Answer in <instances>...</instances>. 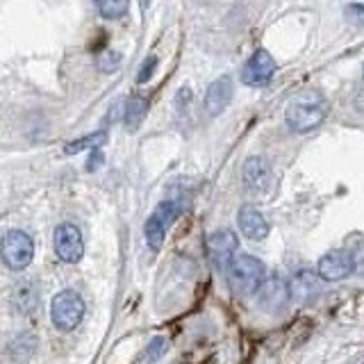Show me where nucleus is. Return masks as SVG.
Masks as SVG:
<instances>
[{
  "instance_id": "obj_12",
  "label": "nucleus",
  "mask_w": 364,
  "mask_h": 364,
  "mask_svg": "<svg viewBox=\"0 0 364 364\" xmlns=\"http://www.w3.org/2000/svg\"><path fill=\"white\" fill-rule=\"evenodd\" d=\"M242 178H244V185L246 189L250 191H264L271 182V168H269V162L264 157H248L246 164H244V171H242Z\"/></svg>"
},
{
  "instance_id": "obj_19",
  "label": "nucleus",
  "mask_w": 364,
  "mask_h": 364,
  "mask_svg": "<svg viewBox=\"0 0 364 364\" xmlns=\"http://www.w3.org/2000/svg\"><path fill=\"white\" fill-rule=\"evenodd\" d=\"M119 64H121V55L114 53V50L98 55V62H96L98 71H102V73H112L114 68H119Z\"/></svg>"
},
{
  "instance_id": "obj_11",
  "label": "nucleus",
  "mask_w": 364,
  "mask_h": 364,
  "mask_svg": "<svg viewBox=\"0 0 364 364\" xmlns=\"http://www.w3.org/2000/svg\"><path fill=\"white\" fill-rule=\"evenodd\" d=\"M237 223L242 235L248 237L250 242H262V239L269 235V221L257 208H253V205H244V208L239 210Z\"/></svg>"
},
{
  "instance_id": "obj_8",
  "label": "nucleus",
  "mask_w": 364,
  "mask_h": 364,
  "mask_svg": "<svg viewBox=\"0 0 364 364\" xmlns=\"http://www.w3.org/2000/svg\"><path fill=\"white\" fill-rule=\"evenodd\" d=\"M237 248H239V239L232 230H216L208 237V255L219 271L230 269V264L237 257L235 255Z\"/></svg>"
},
{
  "instance_id": "obj_13",
  "label": "nucleus",
  "mask_w": 364,
  "mask_h": 364,
  "mask_svg": "<svg viewBox=\"0 0 364 364\" xmlns=\"http://www.w3.org/2000/svg\"><path fill=\"white\" fill-rule=\"evenodd\" d=\"M11 305H14V310L21 314H32L39 307L37 289H34L30 282L18 284V287L14 289V294H11Z\"/></svg>"
},
{
  "instance_id": "obj_7",
  "label": "nucleus",
  "mask_w": 364,
  "mask_h": 364,
  "mask_svg": "<svg viewBox=\"0 0 364 364\" xmlns=\"http://www.w3.org/2000/svg\"><path fill=\"white\" fill-rule=\"evenodd\" d=\"M257 294V305L264 312H282L289 305L291 299V287L287 280L280 276H269L264 282L259 284Z\"/></svg>"
},
{
  "instance_id": "obj_20",
  "label": "nucleus",
  "mask_w": 364,
  "mask_h": 364,
  "mask_svg": "<svg viewBox=\"0 0 364 364\" xmlns=\"http://www.w3.org/2000/svg\"><path fill=\"white\" fill-rule=\"evenodd\" d=\"M168 348V341L164 337H155L151 344H148V350H146V360L148 362H157L159 358L164 355Z\"/></svg>"
},
{
  "instance_id": "obj_21",
  "label": "nucleus",
  "mask_w": 364,
  "mask_h": 364,
  "mask_svg": "<svg viewBox=\"0 0 364 364\" xmlns=\"http://www.w3.org/2000/svg\"><path fill=\"white\" fill-rule=\"evenodd\" d=\"M155 66H157V57H155V55L146 57L144 64H141V68H139V75H136V82H139V85L148 82V80H151V75L155 73Z\"/></svg>"
},
{
  "instance_id": "obj_17",
  "label": "nucleus",
  "mask_w": 364,
  "mask_h": 364,
  "mask_svg": "<svg viewBox=\"0 0 364 364\" xmlns=\"http://www.w3.org/2000/svg\"><path fill=\"white\" fill-rule=\"evenodd\" d=\"M144 235H146V244L151 246V250H159L164 244V237H166V225L159 221L155 214H151L144 225Z\"/></svg>"
},
{
  "instance_id": "obj_9",
  "label": "nucleus",
  "mask_w": 364,
  "mask_h": 364,
  "mask_svg": "<svg viewBox=\"0 0 364 364\" xmlns=\"http://www.w3.org/2000/svg\"><path fill=\"white\" fill-rule=\"evenodd\" d=\"M276 73V60L267 50H255L242 68V82L248 87H264Z\"/></svg>"
},
{
  "instance_id": "obj_18",
  "label": "nucleus",
  "mask_w": 364,
  "mask_h": 364,
  "mask_svg": "<svg viewBox=\"0 0 364 364\" xmlns=\"http://www.w3.org/2000/svg\"><path fill=\"white\" fill-rule=\"evenodd\" d=\"M98 11L102 18H121L128 11V3H123V0H105V3H98Z\"/></svg>"
},
{
  "instance_id": "obj_15",
  "label": "nucleus",
  "mask_w": 364,
  "mask_h": 364,
  "mask_svg": "<svg viewBox=\"0 0 364 364\" xmlns=\"http://www.w3.org/2000/svg\"><path fill=\"white\" fill-rule=\"evenodd\" d=\"M34 350H37V337L32 333H23L9 344V358L16 362H26L32 358Z\"/></svg>"
},
{
  "instance_id": "obj_14",
  "label": "nucleus",
  "mask_w": 364,
  "mask_h": 364,
  "mask_svg": "<svg viewBox=\"0 0 364 364\" xmlns=\"http://www.w3.org/2000/svg\"><path fill=\"white\" fill-rule=\"evenodd\" d=\"M148 114V100L144 96H132L128 102H125V109H123V123L125 128L130 132L139 130V125L144 123Z\"/></svg>"
},
{
  "instance_id": "obj_23",
  "label": "nucleus",
  "mask_w": 364,
  "mask_h": 364,
  "mask_svg": "<svg viewBox=\"0 0 364 364\" xmlns=\"http://www.w3.org/2000/svg\"><path fill=\"white\" fill-rule=\"evenodd\" d=\"M348 11H350V14L355 16L358 21H362V23H364V5H362V3L350 5V7H348Z\"/></svg>"
},
{
  "instance_id": "obj_4",
  "label": "nucleus",
  "mask_w": 364,
  "mask_h": 364,
  "mask_svg": "<svg viewBox=\"0 0 364 364\" xmlns=\"http://www.w3.org/2000/svg\"><path fill=\"white\" fill-rule=\"evenodd\" d=\"M0 257L11 271H23L30 267L34 257V242L28 232L9 230L0 242Z\"/></svg>"
},
{
  "instance_id": "obj_2",
  "label": "nucleus",
  "mask_w": 364,
  "mask_h": 364,
  "mask_svg": "<svg viewBox=\"0 0 364 364\" xmlns=\"http://www.w3.org/2000/svg\"><path fill=\"white\" fill-rule=\"evenodd\" d=\"M228 280H230V287L242 294H255L259 289V284L267 280V267L264 262L253 257V255H237L235 262L228 269Z\"/></svg>"
},
{
  "instance_id": "obj_16",
  "label": "nucleus",
  "mask_w": 364,
  "mask_h": 364,
  "mask_svg": "<svg viewBox=\"0 0 364 364\" xmlns=\"http://www.w3.org/2000/svg\"><path fill=\"white\" fill-rule=\"evenodd\" d=\"M105 141H107V130H98V132H94V134L82 136V139H75V141H71V144H66L64 153L75 155V153L87 151V148H91V151H100V146H105Z\"/></svg>"
},
{
  "instance_id": "obj_10",
  "label": "nucleus",
  "mask_w": 364,
  "mask_h": 364,
  "mask_svg": "<svg viewBox=\"0 0 364 364\" xmlns=\"http://www.w3.org/2000/svg\"><path fill=\"white\" fill-rule=\"evenodd\" d=\"M232 80L230 77H219L208 87L205 91V98H203V107L208 117H219V114L230 105L232 100Z\"/></svg>"
},
{
  "instance_id": "obj_3",
  "label": "nucleus",
  "mask_w": 364,
  "mask_h": 364,
  "mask_svg": "<svg viewBox=\"0 0 364 364\" xmlns=\"http://www.w3.org/2000/svg\"><path fill=\"white\" fill-rule=\"evenodd\" d=\"M85 318V301L73 289H64L50 301V321L62 333H71Z\"/></svg>"
},
{
  "instance_id": "obj_6",
  "label": "nucleus",
  "mask_w": 364,
  "mask_h": 364,
  "mask_svg": "<svg viewBox=\"0 0 364 364\" xmlns=\"http://www.w3.org/2000/svg\"><path fill=\"white\" fill-rule=\"evenodd\" d=\"M355 269H358L355 255L348 253V250H333V253H328L318 259L316 273L321 280L339 282V280H346L348 276H353Z\"/></svg>"
},
{
  "instance_id": "obj_5",
  "label": "nucleus",
  "mask_w": 364,
  "mask_h": 364,
  "mask_svg": "<svg viewBox=\"0 0 364 364\" xmlns=\"http://www.w3.org/2000/svg\"><path fill=\"white\" fill-rule=\"evenodd\" d=\"M55 255L60 257L64 264H77L85 255V242L82 232L77 230L73 223H62L55 228Z\"/></svg>"
},
{
  "instance_id": "obj_1",
  "label": "nucleus",
  "mask_w": 364,
  "mask_h": 364,
  "mask_svg": "<svg viewBox=\"0 0 364 364\" xmlns=\"http://www.w3.org/2000/svg\"><path fill=\"white\" fill-rule=\"evenodd\" d=\"M328 114V100L321 91H303V94L294 96L289 100L287 109H284V121L294 132H312L314 128L323 123Z\"/></svg>"
},
{
  "instance_id": "obj_22",
  "label": "nucleus",
  "mask_w": 364,
  "mask_h": 364,
  "mask_svg": "<svg viewBox=\"0 0 364 364\" xmlns=\"http://www.w3.org/2000/svg\"><path fill=\"white\" fill-rule=\"evenodd\" d=\"M102 164V153L100 151H94V155L89 157V164H87V171H96L98 166Z\"/></svg>"
}]
</instances>
